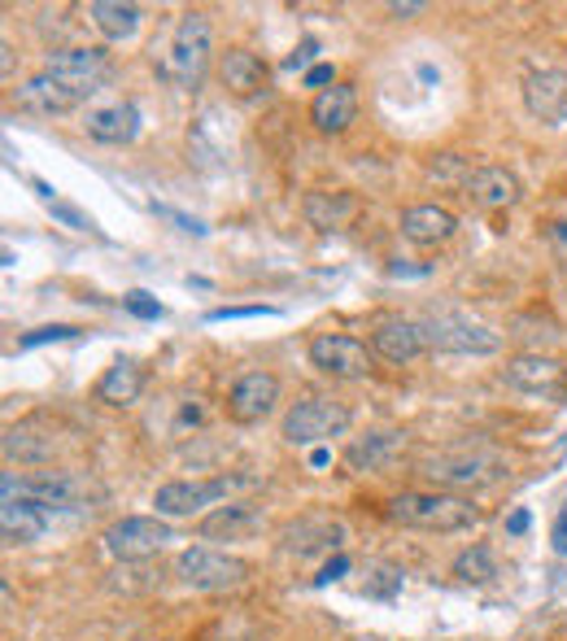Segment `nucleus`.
<instances>
[{"instance_id":"nucleus-10","label":"nucleus","mask_w":567,"mask_h":641,"mask_svg":"<svg viewBox=\"0 0 567 641\" xmlns=\"http://www.w3.org/2000/svg\"><path fill=\"white\" fill-rule=\"evenodd\" d=\"M14 493H23V498H32V502H40L49 511V506H79L88 493H97V485L88 476H79V472L58 467V472H32L27 480L5 476V498H14Z\"/></svg>"},{"instance_id":"nucleus-34","label":"nucleus","mask_w":567,"mask_h":641,"mask_svg":"<svg viewBox=\"0 0 567 641\" xmlns=\"http://www.w3.org/2000/svg\"><path fill=\"white\" fill-rule=\"evenodd\" d=\"M162 218H171L179 231H192V236H205V223L201 218H188V214H179V210H171V205H153Z\"/></svg>"},{"instance_id":"nucleus-42","label":"nucleus","mask_w":567,"mask_h":641,"mask_svg":"<svg viewBox=\"0 0 567 641\" xmlns=\"http://www.w3.org/2000/svg\"><path fill=\"white\" fill-rule=\"evenodd\" d=\"M311 53H315V45H302V53H298L289 66H306V62H311Z\"/></svg>"},{"instance_id":"nucleus-27","label":"nucleus","mask_w":567,"mask_h":641,"mask_svg":"<svg viewBox=\"0 0 567 641\" xmlns=\"http://www.w3.org/2000/svg\"><path fill=\"white\" fill-rule=\"evenodd\" d=\"M284 545H289V550H298V554L332 550V545H341V524H337V519H328V515L298 519L289 532H284Z\"/></svg>"},{"instance_id":"nucleus-17","label":"nucleus","mask_w":567,"mask_h":641,"mask_svg":"<svg viewBox=\"0 0 567 641\" xmlns=\"http://www.w3.org/2000/svg\"><path fill=\"white\" fill-rule=\"evenodd\" d=\"M218 79H223V88L231 92V97H257V92H266V84H270V71H266V62L257 58V53H249V49H227L223 58H218Z\"/></svg>"},{"instance_id":"nucleus-19","label":"nucleus","mask_w":567,"mask_h":641,"mask_svg":"<svg viewBox=\"0 0 567 641\" xmlns=\"http://www.w3.org/2000/svg\"><path fill=\"white\" fill-rule=\"evenodd\" d=\"M88 136L97 144H131L140 136V110L131 101H110V105H97L88 110Z\"/></svg>"},{"instance_id":"nucleus-20","label":"nucleus","mask_w":567,"mask_h":641,"mask_svg":"<svg viewBox=\"0 0 567 641\" xmlns=\"http://www.w3.org/2000/svg\"><path fill=\"white\" fill-rule=\"evenodd\" d=\"M302 214H306V223L315 231H341V227H350L363 214V201L354 192H324V188H315V192H306Z\"/></svg>"},{"instance_id":"nucleus-14","label":"nucleus","mask_w":567,"mask_h":641,"mask_svg":"<svg viewBox=\"0 0 567 641\" xmlns=\"http://www.w3.org/2000/svg\"><path fill=\"white\" fill-rule=\"evenodd\" d=\"M371 350L385 363H415L419 354H428L424 324H415V318H380L371 332Z\"/></svg>"},{"instance_id":"nucleus-32","label":"nucleus","mask_w":567,"mask_h":641,"mask_svg":"<svg viewBox=\"0 0 567 641\" xmlns=\"http://www.w3.org/2000/svg\"><path fill=\"white\" fill-rule=\"evenodd\" d=\"M127 310H131V314H140V318H162V314H166V310H162L149 292H140V288H136V292H127Z\"/></svg>"},{"instance_id":"nucleus-24","label":"nucleus","mask_w":567,"mask_h":641,"mask_svg":"<svg viewBox=\"0 0 567 641\" xmlns=\"http://www.w3.org/2000/svg\"><path fill=\"white\" fill-rule=\"evenodd\" d=\"M144 393V367L136 359H114L97 380V402L105 406H136Z\"/></svg>"},{"instance_id":"nucleus-31","label":"nucleus","mask_w":567,"mask_h":641,"mask_svg":"<svg viewBox=\"0 0 567 641\" xmlns=\"http://www.w3.org/2000/svg\"><path fill=\"white\" fill-rule=\"evenodd\" d=\"M49 210H53V218H62L71 231H97V223L84 214V210H75V205H66V201H49Z\"/></svg>"},{"instance_id":"nucleus-11","label":"nucleus","mask_w":567,"mask_h":641,"mask_svg":"<svg viewBox=\"0 0 567 641\" xmlns=\"http://www.w3.org/2000/svg\"><path fill=\"white\" fill-rule=\"evenodd\" d=\"M231 485H236L231 476H218V480H166V485H158L153 506H158L162 519H184V515H197V511L223 502L231 493Z\"/></svg>"},{"instance_id":"nucleus-2","label":"nucleus","mask_w":567,"mask_h":641,"mask_svg":"<svg viewBox=\"0 0 567 641\" xmlns=\"http://www.w3.org/2000/svg\"><path fill=\"white\" fill-rule=\"evenodd\" d=\"M389 519L419 532H467L480 524V506L458 493H398L389 502Z\"/></svg>"},{"instance_id":"nucleus-1","label":"nucleus","mask_w":567,"mask_h":641,"mask_svg":"<svg viewBox=\"0 0 567 641\" xmlns=\"http://www.w3.org/2000/svg\"><path fill=\"white\" fill-rule=\"evenodd\" d=\"M210 49H214V32L205 14H184L171 36L162 45H153V66L171 88H197L205 79L210 66Z\"/></svg>"},{"instance_id":"nucleus-28","label":"nucleus","mask_w":567,"mask_h":641,"mask_svg":"<svg viewBox=\"0 0 567 641\" xmlns=\"http://www.w3.org/2000/svg\"><path fill=\"white\" fill-rule=\"evenodd\" d=\"M398 450H402L398 432H371V437H358L345 450V467H354V472H380V467L393 463Z\"/></svg>"},{"instance_id":"nucleus-8","label":"nucleus","mask_w":567,"mask_h":641,"mask_svg":"<svg viewBox=\"0 0 567 641\" xmlns=\"http://www.w3.org/2000/svg\"><path fill=\"white\" fill-rule=\"evenodd\" d=\"M45 75L66 84L79 101H88L110 79V53L105 49H53L45 58Z\"/></svg>"},{"instance_id":"nucleus-38","label":"nucleus","mask_w":567,"mask_h":641,"mask_svg":"<svg viewBox=\"0 0 567 641\" xmlns=\"http://www.w3.org/2000/svg\"><path fill=\"white\" fill-rule=\"evenodd\" d=\"M389 14L393 18H411V14H424V5H419V0H406V5L398 0V5H389Z\"/></svg>"},{"instance_id":"nucleus-13","label":"nucleus","mask_w":567,"mask_h":641,"mask_svg":"<svg viewBox=\"0 0 567 641\" xmlns=\"http://www.w3.org/2000/svg\"><path fill=\"white\" fill-rule=\"evenodd\" d=\"M524 105L545 127H567V71L545 66L524 79Z\"/></svg>"},{"instance_id":"nucleus-30","label":"nucleus","mask_w":567,"mask_h":641,"mask_svg":"<svg viewBox=\"0 0 567 641\" xmlns=\"http://www.w3.org/2000/svg\"><path fill=\"white\" fill-rule=\"evenodd\" d=\"M75 337H79V328H75V324H49V328L27 332L18 345H23V350H36V345H49V341H75Z\"/></svg>"},{"instance_id":"nucleus-4","label":"nucleus","mask_w":567,"mask_h":641,"mask_svg":"<svg viewBox=\"0 0 567 641\" xmlns=\"http://www.w3.org/2000/svg\"><path fill=\"white\" fill-rule=\"evenodd\" d=\"M424 337H428V350L437 354H497L502 350V337L484 324H476V318L467 314H432L424 318Z\"/></svg>"},{"instance_id":"nucleus-18","label":"nucleus","mask_w":567,"mask_h":641,"mask_svg":"<svg viewBox=\"0 0 567 641\" xmlns=\"http://www.w3.org/2000/svg\"><path fill=\"white\" fill-rule=\"evenodd\" d=\"M354 118H358V92H354L350 84H332V88H324V92L311 101V123H315V131H324V136L350 131Z\"/></svg>"},{"instance_id":"nucleus-6","label":"nucleus","mask_w":567,"mask_h":641,"mask_svg":"<svg viewBox=\"0 0 567 641\" xmlns=\"http://www.w3.org/2000/svg\"><path fill=\"white\" fill-rule=\"evenodd\" d=\"M105 550L123 563H140V558H153L166 541H175V528L162 519V515H123L105 528Z\"/></svg>"},{"instance_id":"nucleus-26","label":"nucleus","mask_w":567,"mask_h":641,"mask_svg":"<svg viewBox=\"0 0 567 641\" xmlns=\"http://www.w3.org/2000/svg\"><path fill=\"white\" fill-rule=\"evenodd\" d=\"M88 18H92V27L105 40H131L136 27H140V5H123V0H92Z\"/></svg>"},{"instance_id":"nucleus-39","label":"nucleus","mask_w":567,"mask_h":641,"mask_svg":"<svg viewBox=\"0 0 567 641\" xmlns=\"http://www.w3.org/2000/svg\"><path fill=\"white\" fill-rule=\"evenodd\" d=\"M554 550L558 554H567V511L558 515V524H554Z\"/></svg>"},{"instance_id":"nucleus-29","label":"nucleus","mask_w":567,"mask_h":641,"mask_svg":"<svg viewBox=\"0 0 567 641\" xmlns=\"http://www.w3.org/2000/svg\"><path fill=\"white\" fill-rule=\"evenodd\" d=\"M454 576L463 585H493L497 580V558L489 545H467L458 558H454Z\"/></svg>"},{"instance_id":"nucleus-23","label":"nucleus","mask_w":567,"mask_h":641,"mask_svg":"<svg viewBox=\"0 0 567 641\" xmlns=\"http://www.w3.org/2000/svg\"><path fill=\"white\" fill-rule=\"evenodd\" d=\"M458 231V218L445 210V205H411L402 210V236L411 244H445L450 236Z\"/></svg>"},{"instance_id":"nucleus-15","label":"nucleus","mask_w":567,"mask_h":641,"mask_svg":"<svg viewBox=\"0 0 567 641\" xmlns=\"http://www.w3.org/2000/svg\"><path fill=\"white\" fill-rule=\"evenodd\" d=\"M463 192L480 205V210H511L519 197H524V184L515 171L506 166H476L467 179H463Z\"/></svg>"},{"instance_id":"nucleus-21","label":"nucleus","mask_w":567,"mask_h":641,"mask_svg":"<svg viewBox=\"0 0 567 641\" xmlns=\"http://www.w3.org/2000/svg\"><path fill=\"white\" fill-rule=\"evenodd\" d=\"M262 511L249 506V502H231V506H214L210 515H201L197 532L210 537V541H244L253 532H262Z\"/></svg>"},{"instance_id":"nucleus-36","label":"nucleus","mask_w":567,"mask_h":641,"mask_svg":"<svg viewBox=\"0 0 567 641\" xmlns=\"http://www.w3.org/2000/svg\"><path fill=\"white\" fill-rule=\"evenodd\" d=\"M324 84H337V71L332 66H311L306 71V88H324Z\"/></svg>"},{"instance_id":"nucleus-35","label":"nucleus","mask_w":567,"mask_h":641,"mask_svg":"<svg viewBox=\"0 0 567 641\" xmlns=\"http://www.w3.org/2000/svg\"><path fill=\"white\" fill-rule=\"evenodd\" d=\"M545 240H550V249H554V257L567 266V218H558V223H550L545 227Z\"/></svg>"},{"instance_id":"nucleus-9","label":"nucleus","mask_w":567,"mask_h":641,"mask_svg":"<svg viewBox=\"0 0 567 641\" xmlns=\"http://www.w3.org/2000/svg\"><path fill=\"white\" fill-rule=\"evenodd\" d=\"M311 367L332 376V380H367L371 376V350L358 337L345 332H319L311 341Z\"/></svg>"},{"instance_id":"nucleus-3","label":"nucleus","mask_w":567,"mask_h":641,"mask_svg":"<svg viewBox=\"0 0 567 641\" xmlns=\"http://www.w3.org/2000/svg\"><path fill=\"white\" fill-rule=\"evenodd\" d=\"M175 576L188 585V589H201V593H218V589H236L249 580V563L227 554V550H214V545H188L179 550L175 558Z\"/></svg>"},{"instance_id":"nucleus-7","label":"nucleus","mask_w":567,"mask_h":641,"mask_svg":"<svg viewBox=\"0 0 567 641\" xmlns=\"http://www.w3.org/2000/svg\"><path fill=\"white\" fill-rule=\"evenodd\" d=\"M502 458L489 454V450H450V454H437L424 463V476L432 485H445V489H476V485H493L502 476Z\"/></svg>"},{"instance_id":"nucleus-5","label":"nucleus","mask_w":567,"mask_h":641,"mask_svg":"<svg viewBox=\"0 0 567 641\" xmlns=\"http://www.w3.org/2000/svg\"><path fill=\"white\" fill-rule=\"evenodd\" d=\"M350 428V411L332 398H302L284 415V441L289 445H319Z\"/></svg>"},{"instance_id":"nucleus-33","label":"nucleus","mask_w":567,"mask_h":641,"mask_svg":"<svg viewBox=\"0 0 567 641\" xmlns=\"http://www.w3.org/2000/svg\"><path fill=\"white\" fill-rule=\"evenodd\" d=\"M257 314H275L270 305H227V310H210V324H223V318H257Z\"/></svg>"},{"instance_id":"nucleus-40","label":"nucleus","mask_w":567,"mask_h":641,"mask_svg":"<svg viewBox=\"0 0 567 641\" xmlns=\"http://www.w3.org/2000/svg\"><path fill=\"white\" fill-rule=\"evenodd\" d=\"M506 532H515V537H519V532H528V511H515V515L506 519Z\"/></svg>"},{"instance_id":"nucleus-12","label":"nucleus","mask_w":567,"mask_h":641,"mask_svg":"<svg viewBox=\"0 0 567 641\" xmlns=\"http://www.w3.org/2000/svg\"><path fill=\"white\" fill-rule=\"evenodd\" d=\"M279 402V380L270 372H244L227 393V419L231 424H262Z\"/></svg>"},{"instance_id":"nucleus-37","label":"nucleus","mask_w":567,"mask_h":641,"mask_svg":"<svg viewBox=\"0 0 567 641\" xmlns=\"http://www.w3.org/2000/svg\"><path fill=\"white\" fill-rule=\"evenodd\" d=\"M345 571H350V558H345V554H337V558L319 571V580H315V585H328V580H337V576H345Z\"/></svg>"},{"instance_id":"nucleus-22","label":"nucleus","mask_w":567,"mask_h":641,"mask_svg":"<svg viewBox=\"0 0 567 641\" xmlns=\"http://www.w3.org/2000/svg\"><path fill=\"white\" fill-rule=\"evenodd\" d=\"M0 528H5V541L10 545H36L45 537L49 519H45V506L40 502L14 493V498L0 502Z\"/></svg>"},{"instance_id":"nucleus-16","label":"nucleus","mask_w":567,"mask_h":641,"mask_svg":"<svg viewBox=\"0 0 567 641\" xmlns=\"http://www.w3.org/2000/svg\"><path fill=\"white\" fill-rule=\"evenodd\" d=\"M563 372L567 367L550 354H515L502 367V385L515 389V393H554L563 385Z\"/></svg>"},{"instance_id":"nucleus-41","label":"nucleus","mask_w":567,"mask_h":641,"mask_svg":"<svg viewBox=\"0 0 567 641\" xmlns=\"http://www.w3.org/2000/svg\"><path fill=\"white\" fill-rule=\"evenodd\" d=\"M0 71L14 75V49H10V45H0Z\"/></svg>"},{"instance_id":"nucleus-25","label":"nucleus","mask_w":567,"mask_h":641,"mask_svg":"<svg viewBox=\"0 0 567 641\" xmlns=\"http://www.w3.org/2000/svg\"><path fill=\"white\" fill-rule=\"evenodd\" d=\"M18 105L32 110V114H71L79 105V97L66 84H58L53 75L40 71V75H32V79L18 84Z\"/></svg>"}]
</instances>
